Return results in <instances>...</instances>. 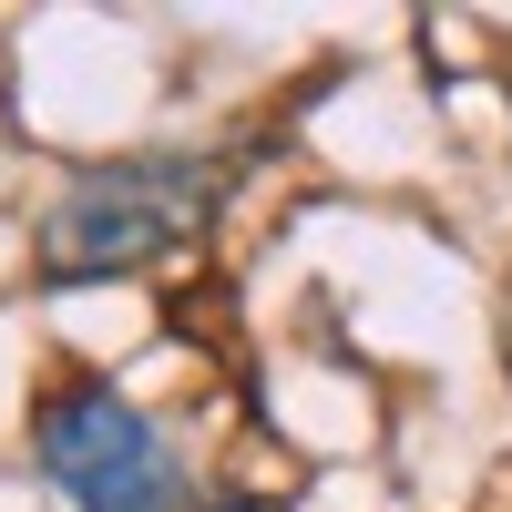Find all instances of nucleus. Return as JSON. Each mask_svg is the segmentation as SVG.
Listing matches in <instances>:
<instances>
[{"instance_id":"nucleus-1","label":"nucleus","mask_w":512,"mask_h":512,"mask_svg":"<svg viewBox=\"0 0 512 512\" xmlns=\"http://www.w3.org/2000/svg\"><path fill=\"white\" fill-rule=\"evenodd\" d=\"M216 154H123V164H93L52 195L41 216V277L52 287H93V277H123V267H154L175 256L205 216H216Z\"/></svg>"},{"instance_id":"nucleus-2","label":"nucleus","mask_w":512,"mask_h":512,"mask_svg":"<svg viewBox=\"0 0 512 512\" xmlns=\"http://www.w3.org/2000/svg\"><path fill=\"white\" fill-rule=\"evenodd\" d=\"M31 441H41V472H52V492L72 512H175L185 502L175 441H164L113 379H62V390H41Z\"/></svg>"},{"instance_id":"nucleus-3","label":"nucleus","mask_w":512,"mask_h":512,"mask_svg":"<svg viewBox=\"0 0 512 512\" xmlns=\"http://www.w3.org/2000/svg\"><path fill=\"white\" fill-rule=\"evenodd\" d=\"M216 512H277V502H216Z\"/></svg>"},{"instance_id":"nucleus-4","label":"nucleus","mask_w":512,"mask_h":512,"mask_svg":"<svg viewBox=\"0 0 512 512\" xmlns=\"http://www.w3.org/2000/svg\"><path fill=\"white\" fill-rule=\"evenodd\" d=\"M502 359H512V308H502Z\"/></svg>"}]
</instances>
